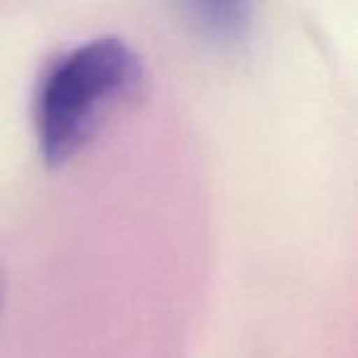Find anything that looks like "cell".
<instances>
[{"label":"cell","instance_id":"6da1fadb","mask_svg":"<svg viewBox=\"0 0 358 358\" xmlns=\"http://www.w3.org/2000/svg\"><path fill=\"white\" fill-rule=\"evenodd\" d=\"M145 69L135 50L120 37H99L66 55L42 84L37 133L50 164L71 159L123 101L135 99Z\"/></svg>","mask_w":358,"mask_h":358},{"label":"cell","instance_id":"7a4b0ae2","mask_svg":"<svg viewBox=\"0 0 358 358\" xmlns=\"http://www.w3.org/2000/svg\"><path fill=\"white\" fill-rule=\"evenodd\" d=\"M194 10L201 30L219 42H236L250 22L248 6H196Z\"/></svg>","mask_w":358,"mask_h":358}]
</instances>
